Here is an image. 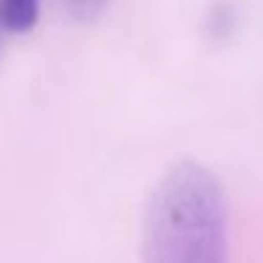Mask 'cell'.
<instances>
[{
  "label": "cell",
  "instance_id": "obj_1",
  "mask_svg": "<svg viewBox=\"0 0 263 263\" xmlns=\"http://www.w3.org/2000/svg\"><path fill=\"white\" fill-rule=\"evenodd\" d=\"M142 263H227V201L206 167L181 161L159 181L144 215Z\"/></svg>",
  "mask_w": 263,
  "mask_h": 263
},
{
  "label": "cell",
  "instance_id": "obj_2",
  "mask_svg": "<svg viewBox=\"0 0 263 263\" xmlns=\"http://www.w3.org/2000/svg\"><path fill=\"white\" fill-rule=\"evenodd\" d=\"M43 0H0V31L29 34L40 23Z\"/></svg>",
  "mask_w": 263,
  "mask_h": 263
},
{
  "label": "cell",
  "instance_id": "obj_3",
  "mask_svg": "<svg viewBox=\"0 0 263 263\" xmlns=\"http://www.w3.org/2000/svg\"><path fill=\"white\" fill-rule=\"evenodd\" d=\"M63 3H65L71 17L82 20V23L99 17V14L105 12V6H108V0H63Z\"/></svg>",
  "mask_w": 263,
  "mask_h": 263
}]
</instances>
